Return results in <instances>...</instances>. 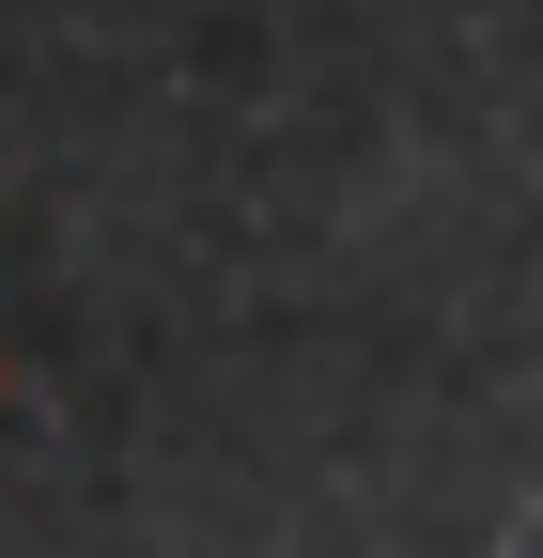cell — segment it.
I'll return each instance as SVG.
<instances>
[{"instance_id": "6da1fadb", "label": "cell", "mask_w": 543, "mask_h": 558, "mask_svg": "<svg viewBox=\"0 0 543 558\" xmlns=\"http://www.w3.org/2000/svg\"><path fill=\"white\" fill-rule=\"evenodd\" d=\"M0 403H16V373H0Z\"/></svg>"}]
</instances>
